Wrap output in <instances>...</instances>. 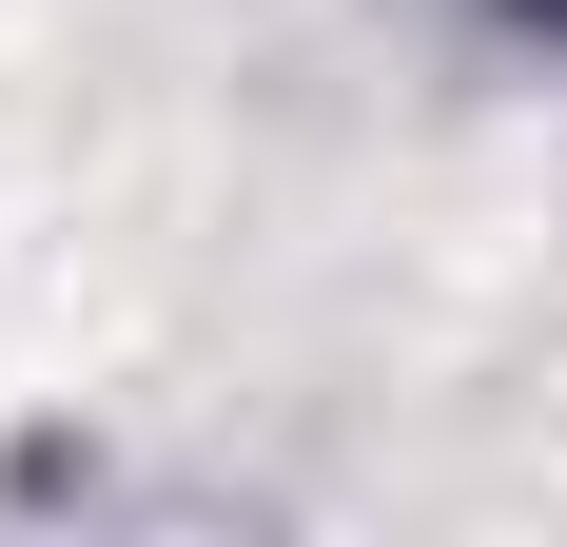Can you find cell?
I'll return each instance as SVG.
<instances>
[{
  "instance_id": "cell-1",
  "label": "cell",
  "mask_w": 567,
  "mask_h": 547,
  "mask_svg": "<svg viewBox=\"0 0 567 547\" xmlns=\"http://www.w3.org/2000/svg\"><path fill=\"white\" fill-rule=\"evenodd\" d=\"M528 20H567V0H528Z\"/></svg>"
}]
</instances>
